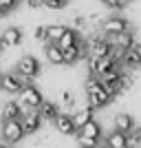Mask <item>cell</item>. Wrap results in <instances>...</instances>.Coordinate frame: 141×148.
Here are the masks:
<instances>
[{"label":"cell","mask_w":141,"mask_h":148,"mask_svg":"<svg viewBox=\"0 0 141 148\" xmlns=\"http://www.w3.org/2000/svg\"><path fill=\"white\" fill-rule=\"evenodd\" d=\"M33 38L40 40V42H46V25H37L33 29Z\"/></svg>","instance_id":"83f0119b"},{"label":"cell","mask_w":141,"mask_h":148,"mask_svg":"<svg viewBox=\"0 0 141 148\" xmlns=\"http://www.w3.org/2000/svg\"><path fill=\"white\" fill-rule=\"evenodd\" d=\"M93 115H95V111H93L91 106H84V108H80L77 113H73V124H75V130L80 133L84 126H88V124L93 122Z\"/></svg>","instance_id":"7c38bea8"},{"label":"cell","mask_w":141,"mask_h":148,"mask_svg":"<svg viewBox=\"0 0 141 148\" xmlns=\"http://www.w3.org/2000/svg\"><path fill=\"white\" fill-rule=\"evenodd\" d=\"M75 93L73 91H62V104H64V108L68 111V115H73V113H77V108H75Z\"/></svg>","instance_id":"7402d4cb"},{"label":"cell","mask_w":141,"mask_h":148,"mask_svg":"<svg viewBox=\"0 0 141 148\" xmlns=\"http://www.w3.org/2000/svg\"><path fill=\"white\" fill-rule=\"evenodd\" d=\"M82 56H80V47H73V49H66L64 51V64H75L80 62Z\"/></svg>","instance_id":"603a6c76"},{"label":"cell","mask_w":141,"mask_h":148,"mask_svg":"<svg viewBox=\"0 0 141 148\" xmlns=\"http://www.w3.org/2000/svg\"><path fill=\"white\" fill-rule=\"evenodd\" d=\"M22 29H18V27H9V29L2 31V42H5V49L7 47H20L22 44Z\"/></svg>","instance_id":"5bb4252c"},{"label":"cell","mask_w":141,"mask_h":148,"mask_svg":"<svg viewBox=\"0 0 141 148\" xmlns=\"http://www.w3.org/2000/svg\"><path fill=\"white\" fill-rule=\"evenodd\" d=\"M112 124H115L112 130H119V133H126V135H130V133L135 130V119H132V115H128V113H117Z\"/></svg>","instance_id":"8fae6325"},{"label":"cell","mask_w":141,"mask_h":148,"mask_svg":"<svg viewBox=\"0 0 141 148\" xmlns=\"http://www.w3.org/2000/svg\"><path fill=\"white\" fill-rule=\"evenodd\" d=\"M25 113L27 108L20 102H7L2 106V111H0V117H2V122H13V119H22Z\"/></svg>","instance_id":"ba28073f"},{"label":"cell","mask_w":141,"mask_h":148,"mask_svg":"<svg viewBox=\"0 0 141 148\" xmlns=\"http://www.w3.org/2000/svg\"><path fill=\"white\" fill-rule=\"evenodd\" d=\"M16 73L22 80H35L40 75V60L35 56H22L16 64Z\"/></svg>","instance_id":"3957f363"},{"label":"cell","mask_w":141,"mask_h":148,"mask_svg":"<svg viewBox=\"0 0 141 148\" xmlns=\"http://www.w3.org/2000/svg\"><path fill=\"white\" fill-rule=\"evenodd\" d=\"M18 102L25 106L27 111H40V106L44 104V95H42V91H40L37 86L27 84V86L22 88V93H20Z\"/></svg>","instance_id":"7a4b0ae2"},{"label":"cell","mask_w":141,"mask_h":148,"mask_svg":"<svg viewBox=\"0 0 141 148\" xmlns=\"http://www.w3.org/2000/svg\"><path fill=\"white\" fill-rule=\"evenodd\" d=\"M123 66L130 69V71L141 69V44H135V47L126 53V58H123Z\"/></svg>","instance_id":"9a60e30c"},{"label":"cell","mask_w":141,"mask_h":148,"mask_svg":"<svg viewBox=\"0 0 141 148\" xmlns=\"http://www.w3.org/2000/svg\"><path fill=\"white\" fill-rule=\"evenodd\" d=\"M53 126H55V130L60 135H73V133H77L75 124H73V115H68V113H62L60 117L53 122Z\"/></svg>","instance_id":"4fadbf2b"},{"label":"cell","mask_w":141,"mask_h":148,"mask_svg":"<svg viewBox=\"0 0 141 148\" xmlns=\"http://www.w3.org/2000/svg\"><path fill=\"white\" fill-rule=\"evenodd\" d=\"M106 40L112 44V47H119V49H123L126 53H128L132 47H135V36L130 33V31H126V33H119V36H106Z\"/></svg>","instance_id":"30bf717a"},{"label":"cell","mask_w":141,"mask_h":148,"mask_svg":"<svg viewBox=\"0 0 141 148\" xmlns=\"http://www.w3.org/2000/svg\"><path fill=\"white\" fill-rule=\"evenodd\" d=\"M0 135H2V139H5L7 144H18L27 133H25L22 122H20V119H13V122H2V126H0Z\"/></svg>","instance_id":"277c9868"},{"label":"cell","mask_w":141,"mask_h":148,"mask_svg":"<svg viewBox=\"0 0 141 148\" xmlns=\"http://www.w3.org/2000/svg\"><path fill=\"white\" fill-rule=\"evenodd\" d=\"M86 88V99H88V106H91L93 111H97V108H104V106H108L112 102V95L108 88L101 84V80L99 77H95V75H88V80H86L84 84Z\"/></svg>","instance_id":"6da1fadb"},{"label":"cell","mask_w":141,"mask_h":148,"mask_svg":"<svg viewBox=\"0 0 141 148\" xmlns=\"http://www.w3.org/2000/svg\"><path fill=\"white\" fill-rule=\"evenodd\" d=\"M20 122H22V126H25L27 135H33V133H37V130L42 128L44 117H42V113H40V111H27L25 117L20 119Z\"/></svg>","instance_id":"52a82bcc"},{"label":"cell","mask_w":141,"mask_h":148,"mask_svg":"<svg viewBox=\"0 0 141 148\" xmlns=\"http://www.w3.org/2000/svg\"><path fill=\"white\" fill-rule=\"evenodd\" d=\"M66 31H68V27H64V25H46V44H57L66 36Z\"/></svg>","instance_id":"2e32d148"},{"label":"cell","mask_w":141,"mask_h":148,"mask_svg":"<svg viewBox=\"0 0 141 148\" xmlns=\"http://www.w3.org/2000/svg\"><path fill=\"white\" fill-rule=\"evenodd\" d=\"M20 0H0V18L2 16H7L9 11H13L16 7H18Z\"/></svg>","instance_id":"cb8c5ba5"},{"label":"cell","mask_w":141,"mask_h":148,"mask_svg":"<svg viewBox=\"0 0 141 148\" xmlns=\"http://www.w3.org/2000/svg\"><path fill=\"white\" fill-rule=\"evenodd\" d=\"M112 51V44L106 40V36H95L91 38V60H97V58H108Z\"/></svg>","instance_id":"8992f818"},{"label":"cell","mask_w":141,"mask_h":148,"mask_svg":"<svg viewBox=\"0 0 141 148\" xmlns=\"http://www.w3.org/2000/svg\"><path fill=\"white\" fill-rule=\"evenodd\" d=\"M104 5L110 7V9H121L123 2H121V0H104Z\"/></svg>","instance_id":"f546056e"},{"label":"cell","mask_w":141,"mask_h":148,"mask_svg":"<svg viewBox=\"0 0 141 148\" xmlns=\"http://www.w3.org/2000/svg\"><path fill=\"white\" fill-rule=\"evenodd\" d=\"M121 2H123V7H126V5H132L135 0H121Z\"/></svg>","instance_id":"1f68e13d"},{"label":"cell","mask_w":141,"mask_h":148,"mask_svg":"<svg viewBox=\"0 0 141 148\" xmlns=\"http://www.w3.org/2000/svg\"><path fill=\"white\" fill-rule=\"evenodd\" d=\"M130 31V22L123 16H112V18H106L101 22V33L104 36H119V33H126Z\"/></svg>","instance_id":"5b68a950"},{"label":"cell","mask_w":141,"mask_h":148,"mask_svg":"<svg viewBox=\"0 0 141 148\" xmlns=\"http://www.w3.org/2000/svg\"><path fill=\"white\" fill-rule=\"evenodd\" d=\"M82 42V36H80V31H75V29H68L66 31V36L62 38L60 42H57V47H60L62 51H66V49H73V47H77V44Z\"/></svg>","instance_id":"d6986e66"},{"label":"cell","mask_w":141,"mask_h":148,"mask_svg":"<svg viewBox=\"0 0 141 148\" xmlns=\"http://www.w3.org/2000/svg\"><path fill=\"white\" fill-rule=\"evenodd\" d=\"M77 144H80V148H97L99 146V142L88 139V137H84V135H77Z\"/></svg>","instance_id":"484cf974"},{"label":"cell","mask_w":141,"mask_h":148,"mask_svg":"<svg viewBox=\"0 0 141 148\" xmlns=\"http://www.w3.org/2000/svg\"><path fill=\"white\" fill-rule=\"evenodd\" d=\"M44 56H46V60H49L53 66L64 64V51H62L57 44H46V47H44Z\"/></svg>","instance_id":"e0dca14e"},{"label":"cell","mask_w":141,"mask_h":148,"mask_svg":"<svg viewBox=\"0 0 141 148\" xmlns=\"http://www.w3.org/2000/svg\"><path fill=\"white\" fill-rule=\"evenodd\" d=\"M0 91H2V77H0Z\"/></svg>","instance_id":"836d02e7"},{"label":"cell","mask_w":141,"mask_h":148,"mask_svg":"<svg viewBox=\"0 0 141 148\" xmlns=\"http://www.w3.org/2000/svg\"><path fill=\"white\" fill-rule=\"evenodd\" d=\"M5 51V42H2V36H0V53Z\"/></svg>","instance_id":"4dcf8cb0"},{"label":"cell","mask_w":141,"mask_h":148,"mask_svg":"<svg viewBox=\"0 0 141 148\" xmlns=\"http://www.w3.org/2000/svg\"><path fill=\"white\" fill-rule=\"evenodd\" d=\"M40 113H42V117L49 119V122H55V119L62 115L60 108H57V104H53V102H49V99H44V104L40 106Z\"/></svg>","instance_id":"ffe728a7"},{"label":"cell","mask_w":141,"mask_h":148,"mask_svg":"<svg viewBox=\"0 0 141 148\" xmlns=\"http://www.w3.org/2000/svg\"><path fill=\"white\" fill-rule=\"evenodd\" d=\"M97 148H108V146H106V144H99V146Z\"/></svg>","instance_id":"d6a6232c"},{"label":"cell","mask_w":141,"mask_h":148,"mask_svg":"<svg viewBox=\"0 0 141 148\" xmlns=\"http://www.w3.org/2000/svg\"><path fill=\"white\" fill-rule=\"evenodd\" d=\"M25 80L20 77L18 73H5L2 75V91L5 93H22V88H25Z\"/></svg>","instance_id":"9c48e42d"},{"label":"cell","mask_w":141,"mask_h":148,"mask_svg":"<svg viewBox=\"0 0 141 148\" xmlns=\"http://www.w3.org/2000/svg\"><path fill=\"white\" fill-rule=\"evenodd\" d=\"M88 27V18H84V16H77V18L73 20V29L75 31H82V29H86Z\"/></svg>","instance_id":"f1b7e54d"},{"label":"cell","mask_w":141,"mask_h":148,"mask_svg":"<svg viewBox=\"0 0 141 148\" xmlns=\"http://www.w3.org/2000/svg\"><path fill=\"white\" fill-rule=\"evenodd\" d=\"M77 135H84V137H88V139H95V142H99V139H101V124L93 119V122L88 124V126H84V128H82Z\"/></svg>","instance_id":"44dd1931"},{"label":"cell","mask_w":141,"mask_h":148,"mask_svg":"<svg viewBox=\"0 0 141 148\" xmlns=\"http://www.w3.org/2000/svg\"><path fill=\"white\" fill-rule=\"evenodd\" d=\"M132 84H135V75H132V73H123V77H121V93L130 91Z\"/></svg>","instance_id":"d4e9b609"},{"label":"cell","mask_w":141,"mask_h":148,"mask_svg":"<svg viewBox=\"0 0 141 148\" xmlns=\"http://www.w3.org/2000/svg\"><path fill=\"white\" fill-rule=\"evenodd\" d=\"M101 2H104V0H101Z\"/></svg>","instance_id":"e575fe53"},{"label":"cell","mask_w":141,"mask_h":148,"mask_svg":"<svg viewBox=\"0 0 141 148\" xmlns=\"http://www.w3.org/2000/svg\"><path fill=\"white\" fill-rule=\"evenodd\" d=\"M44 7L46 9H53V11H60L66 7V0H44Z\"/></svg>","instance_id":"4316f807"},{"label":"cell","mask_w":141,"mask_h":148,"mask_svg":"<svg viewBox=\"0 0 141 148\" xmlns=\"http://www.w3.org/2000/svg\"><path fill=\"white\" fill-rule=\"evenodd\" d=\"M106 146L108 148H128V135L119 133V130H110L106 137Z\"/></svg>","instance_id":"ac0fdd59"}]
</instances>
